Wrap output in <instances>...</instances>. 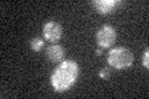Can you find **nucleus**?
<instances>
[{
	"instance_id": "1",
	"label": "nucleus",
	"mask_w": 149,
	"mask_h": 99,
	"mask_svg": "<svg viewBox=\"0 0 149 99\" xmlns=\"http://www.w3.org/2000/svg\"><path fill=\"white\" fill-rule=\"evenodd\" d=\"M78 64L74 61H63L60 63L51 76V84L56 92H65L77 81Z\"/></svg>"
},
{
	"instance_id": "2",
	"label": "nucleus",
	"mask_w": 149,
	"mask_h": 99,
	"mask_svg": "<svg viewBox=\"0 0 149 99\" xmlns=\"http://www.w3.org/2000/svg\"><path fill=\"white\" fill-rule=\"evenodd\" d=\"M133 55L125 47H116L108 53V63L116 69L127 68L133 63Z\"/></svg>"
},
{
	"instance_id": "3",
	"label": "nucleus",
	"mask_w": 149,
	"mask_h": 99,
	"mask_svg": "<svg viewBox=\"0 0 149 99\" xmlns=\"http://www.w3.org/2000/svg\"><path fill=\"white\" fill-rule=\"evenodd\" d=\"M116 37H117V32L112 26H102L98 30L96 35V42L97 45L102 48H109L116 42Z\"/></svg>"
},
{
	"instance_id": "4",
	"label": "nucleus",
	"mask_w": 149,
	"mask_h": 99,
	"mask_svg": "<svg viewBox=\"0 0 149 99\" xmlns=\"http://www.w3.org/2000/svg\"><path fill=\"white\" fill-rule=\"evenodd\" d=\"M62 36V27L56 21H49L44 25V37L52 44H56Z\"/></svg>"
},
{
	"instance_id": "5",
	"label": "nucleus",
	"mask_w": 149,
	"mask_h": 99,
	"mask_svg": "<svg viewBox=\"0 0 149 99\" xmlns=\"http://www.w3.org/2000/svg\"><path fill=\"white\" fill-rule=\"evenodd\" d=\"M46 56H47V58L52 63H58V62H61L65 57V50H63L62 46L54 44V45L47 47V50H46Z\"/></svg>"
},
{
	"instance_id": "6",
	"label": "nucleus",
	"mask_w": 149,
	"mask_h": 99,
	"mask_svg": "<svg viewBox=\"0 0 149 99\" xmlns=\"http://www.w3.org/2000/svg\"><path fill=\"white\" fill-rule=\"evenodd\" d=\"M120 3L118 0H95L92 5L97 9L100 14H109Z\"/></svg>"
},
{
	"instance_id": "7",
	"label": "nucleus",
	"mask_w": 149,
	"mask_h": 99,
	"mask_svg": "<svg viewBox=\"0 0 149 99\" xmlns=\"http://www.w3.org/2000/svg\"><path fill=\"white\" fill-rule=\"evenodd\" d=\"M30 45H31V50L32 51H35V52H39V51L42 50L45 42H44V40L41 39V37H35V39L31 40V44Z\"/></svg>"
},
{
	"instance_id": "8",
	"label": "nucleus",
	"mask_w": 149,
	"mask_h": 99,
	"mask_svg": "<svg viewBox=\"0 0 149 99\" xmlns=\"http://www.w3.org/2000/svg\"><path fill=\"white\" fill-rule=\"evenodd\" d=\"M100 77L102 78V79H108V77H109V68L108 67H104V68H102L101 71H100Z\"/></svg>"
},
{
	"instance_id": "9",
	"label": "nucleus",
	"mask_w": 149,
	"mask_h": 99,
	"mask_svg": "<svg viewBox=\"0 0 149 99\" xmlns=\"http://www.w3.org/2000/svg\"><path fill=\"white\" fill-rule=\"evenodd\" d=\"M143 66L146 68L149 67V51H146L143 55Z\"/></svg>"
},
{
	"instance_id": "10",
	"label": "nucleus",
	"mask_w": 149,
	"mask_h": 99,
	"mask_svg": "<svg viewBox=\"0 0 149 99\" xmlns=\"http://www.w3.org/2000/svg\"><path fill=\"white\" fill-rule=\"evenodd\" d=\"M101 53H102V51H101L100 48H98V50H96V55H98V56H100Z\"/></svg>"
}]
</instances>
